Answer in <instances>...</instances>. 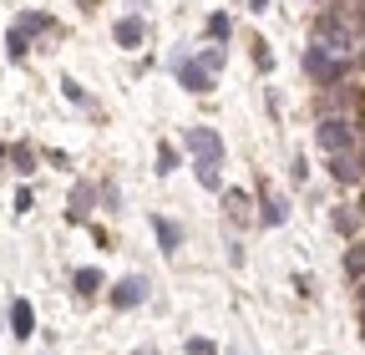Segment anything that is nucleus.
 Listing matches in <instances>:
<instances>
[{"label":"nucleus","instance_id":"1","mask_svg":"<svg viewBox=\"0 0 365 355\" xmlns=\"http://www.w3.org/2000/svg\"><path fill=\"white\" fill-rule=\"evenodd\" d=\"M299 66H304V76H309V81L319 86V92H330V86H340V81L350 76V61H345V56H330L325 46H314V41L304 46Z\"/></svg>","mask_w":365,"mask_h":355},{"label":"nucleus","instance_id":"2","mask_svg":"<svg viewBox=\"0 0 365 355\" xmlns=\"http://www.w3.org/2000/svg\"><path fill=\"white\" fill-rule=\"evenodd\" d=\"M314 148L325 153V158L350 153V148H360V132H355L350 117H319V122H314Z\"/></svg>","mask_w":365,"mask_h":355},{"label":"nucleus","instance_id":"3","mask_svg":"<svg viewBox=\"0 0 365 355\" xmlns=\"http://www.w3.org/2000/svg\"><path fill=\"white\" fill-rule=\"evenodd\" d=\"M148 299H153L148 274H122V279H112V284H107V304L117 309V315H127V309H143Z\"/></svg>","mask_w":365,"mask_h":355},{"label":"nucleus","instance_id":"4","mask_svg":"<svg viewBox=\"0 0 365 355\" xmlns=\"http://www.w3.org/2000/svg\"><path fill=\"white\" fill-rule=\"evenodd\" d=\"M218 203H223V224H228V234L254 229V203H249V188H223V193H218Z\"/></svg>","mask_w":365,"mask_h":355},{"label":"nucleus","instance_id":"5","mask_svg":"<svg viewBox=\"0 0 365 355\" xmlns=\"http://www.w3.org/2000/svg\"><path fill=\"white\" fill-rule=\"evenodd\" d=\"M254 224H259V229H284V224H289V198H279V193H274L269 183H259Z\"/></svg>","mask_w":365,"mask_h":355},{"label":"nucleus","instance_id":"6","mask_svg":"<svg viewBox=\"0 0 365 355\" xmlns=\"http://www.w3.org/2000/svg\"><path fill=\"white\" fill-rule=\"evenodd\" d=\"M91 213H97V183H91V178H71L66 218H71V224H91Z\"/></svg>","mask_w":365,"mask_h":355},{"label":"nucleus","instance_id":"7","mask_svg":"<svg viewBox=\"0 0 365 355\" xmlns=\"http://www.w3.org/2000/svg\"><path fill=\"white\" fill-rule=\"evenodd\" d=\"M325 173L335 178L340 188H355V183H365V153H360V148L335 153V158H325Z\"/></svg>","mask_w":365,"mask_h":355},{"label":"nucleus","instance_id":"8","mask_svg":"<svg viewBox=\"0 0 365 355\" xmlns=\"http://www.w3.org/2000/svg\"><path fill=\"white\" fill-rule=\"evenodd\" d=\"M182 148H188L193 158H213V163H223V132L218 127H182Z\"/></svg>","mask_w":365,"mask_h":355},{"label":"nucleus","instance_id":"9","mask_svg":"<svg viewBox=\"0 0 365 355\" xmlns=\"http://www.w3.org/2000/svg\"><path fill=\"white\" fill-rule=\"evenodd\" d=\"M0 168H11L16 178H31V173L41 168L36 143H26V138H16V143H0Z\"/></svg>","mask_w":365,"mask_h":355},{"label":"nucleus","instance_id":"10","mask_svg":"<svg viewBox=\"0 0 365 355\" xmlns=\"http://www.w3.org/2000/svg\"><path fill=\"white\" fill-rule=\"evenodd\" d=\"M112 41H117L122 51H143V46H148V21L137 16V11L117 16V26H112Z\"/></svg>","mask_w":365,"mask_h":355},{"label":"nucleus","instance_id":"11","mask_svg":"<svg viewBox=\"0 0 365 355\" xmlns=\"http://www.w3.org/2000/svg\"><path fill=\"white\" fill-rule=\"evenodd\" d=\"M148 224H153V239H158V249L173 259V254H182V224L178 218H168V213H148Z\"/></svg>","mask_w":365,"mask_h":355},{"label":"nucleus","instance_id":"12","mask_svg":"<svg viewBox=\"0 0 365 355\" xmlns=\"http://www.w3.org/2000/svg\"><path fill=\"white\" fill-rule=\"evenodd\" d=\"M173 81H178V86H182L188 97H208V92H213V76H208V71H203V66H198L193 56H188V61H182V66L173 71Z\"/></svg>","mask_w":365,"mask_h":355},{"label":"nucleus","instance_id":"13","mask_svg":"<svg viewBox=\"0 0 365 355\" xmlns=\"http://www.w3.org/2000/svg\"><path fill=\"white\" fill-rule=\"evenodd\" d=\"M71 289H76V299H86V304H91L97 294H107V274L97 269V264H86V269H76V274H71Z\"/></svg>","mask_w":365,"mask_h":355},{"label":"nucleus","instance_id":"14","mask_svg":"<svg viewBox=\"0 0 365 355\" xmlns=\"http://www.w3.org/2000/svg\"><path fill=\"white\" fill-rule=\"evenodd\" d=\"M6 315H11V335H16V340H31V335H36V309H31V299L16 294V299L6 304Z\"/></svg>","mask_w":365,"mask_h":355},{"label":"nucleus","instance_id":"15","mask_svg":"<svg viewBox=\"0 0 365 355\" xmlns=\"http://www.w3.org/2000/svg\"><path fill=\"white\" fill-rule=\"evenodd\" d=\"M360 218H365V213H360L355 203H335V208H330V229H335L340 239H355V234H360Z\"/></svg>","mask_w":365,"mask_h":355},{"label":"nucleus","instance_id":"16","mask_svg":"<svg viewBox=\"0 0 365 355\" xmlns=\"http://www.w3.org/2000/svg\"><path fill=\"white\" fill-rule=\"evenodd\" d=\"M193 178H198L203 193H223L228 188L223 183V163H213V158H193Z\"/></svg>","mask_w":365,"mask_h":355},{"label":"nucleus","instance_id":"17","mask_svg":"<svg viewBox=\"0 0 365 355\" xmlns=\"http://www.w3.org/2000/svg\"><path fill=\"white\" fill-rule=\"evenodd\" d=\"M16 26H21L31 41H36V36H61V26L46 16V11H21V16H16Z\"/></svg>","mask_w":365,"mask_h":355},{"label":"nucleus","instance_id":"18","mask_svg":"<svg viewBox=\"0 0 365 355\" xmlns=\"http://www.w3.org/2000/svg\"><path fill=\"white\" fill-rule=\"evenodd\" d=\"M208 41H213V46H228V41H234V16H228V11H208Z\"/></svg>","mask_w":365,"mask_h":355},{"label":"nucleus","instance_id":"19","mask_svg":"<svg viewBox=\"0 0 365 355\" xmlns=\"http://www.w3.org/2000/svg\"><path fill=\"white\" fill-rule=\"evenodd\" d=\"M97 208H107V213H122V208H127L117 178H102V183H97Z\"/></svg>","mask_w":365,"mask_h":355},{"label":"nucleus","instance_id":"20","mask_svg":"<svg viewBox=\"0 0 365 355\" xmlns=\"http://www.w3.org/2000/svg\"><path fill=\"white\" fill-rule=\"evenodd\" d=\"M193 61H198L208 76H218V71L228 66V46H213V41H208V46H198V51H193Z\"/></svg>","mask_w":365,"mask_h":355},{"label":"nucleus","instance_id":"21","mask_svg":"<svg viewBox=\"0 0 365 355\" xmlns=\"http://www.w3.org/2000/svg\"><path fill=\"white\" fill-rule=\"evenodd\" d=\"M61 97L76 107V112H97V102H91V92H86V86L76 81V76H61Z\"/></svg>","mask_w":365,"mask_h":355},{"label":"nucleus","instance_id":"22","mask_svg":"<svg viewBox=\"0 0 365 355\" xmlns=\"http://www.w3.org/2000/svg\"><path fill=\"white\" fill-rule=\"evenodd\" d=\"M178 168H182V148L163 138V143H158V168H153V173H158V178H173Z\"/></svg>","mask_w":365,"mask_h":355},{"label":"nucleus","instance_id":"23","mask_svg":"<svg viewBox=\"0 0 365 355\" xmlns=\"http://www.w3.org/2000/svg\"><path fill=\"white\" fill-rule=\"evenodd\" d=\"M6 56H11L16 66H21V61L31 56V36H26V31H21L16 21H11V31H6Z\"/></svg>","mask_w":365,"mask_h":355},{"label":"nucleus","instance_id":"24","mask_svg":"<svg viewBox=\"0 0 365 355\" xmlns=\"http://www.w3.org/2000/svg\"><path fill=\"white\" fill-rule=\"evenodd\" d=\"M345 279L350 284H365V244H350L345 249Z\"/></svg>","mask_w":365,"mask_h":355},{"label":"nucleus","instance_id":"25","mask_svg":"<svg viewBox=\"0 0 365 355\" xmlns=\"http://www.w3.org/2000/svg\"><path fill=\"white\" fill-rule=\"evenodd\" d=\"M249 51H254V66L269 76V71H274V51H269V41H264V36H249Z\"/></svg>","mask_w":365,"mask_h":355},{"label":"nucleus","instance_id":"26","mask_svg":"<svg viewBox=\"0 0 365 355\" xmlns=\"http://www.w3.org/2000/svg\"><path fill=\"white\" fill-rule=\"evenodd\" d=\"M289 183H294V188H304V183H309V158H304V153H294V158H289Z\"/></svg>","mask_w":365,"mask_h":355},{"label":"nucleus","instance_id":"27","mask_svg":"<svg viewBox=\"0 0 365 355\" xmlns=\"http://www.w3.org/2000/svg\"><path fill=\"white\" fill-rule=\"evenodd\" d=\"M182 355H218V345L208 335H188V340H182Z\"/></svg>","mask_w":365,"mask_h":355},{"label":"nucleus","instance_id":"28","mask_svg":"<svg viewBox=\"0 0 365 355\" xmlns=\"http://www.w3.org/2000/svg\"><path fill=\"white\" fill-rule=\"evenodd\" d=\"M223 249H228V264H234V269H244V239H239V234H228Z\"/></svg>","mask_w":365,"mask_h":355},{"label":"nucleus","instance_id":"29","mask_svg":"<svg viewBox=\"0 0 365 355\" xmlns=\"http://www.w3.org/2000/svg\"><path fill=\"white\" fill-rule=\"evenodd\" d=\"M36 208V193H31V183H21L16 188V213H31Z\"/></svg>","mask_w":365,"mask_h":355},{"label":"nucleus","instance_id":"30","mask_svg":"<svg viewBox=\"0 0 365 355\" xmlns=\"http://www.w3.org/2000/svg\"><path fill=\"white\" fill-rule=\"evenodd\" d=\"M188 56H193V46H168V71H178Z\"/></svg>","mask_w":365,"mask_h":355},{"label":"nucleus","instance_id":"31","mask_svg":"<svg viewBox=\"0 0 365 355\" xmlns=\"http://www.w3.org/2000/svg\"><path fill=\"white\" fill-rule=\"evenodd\" d=\"M294 294L299 299H314V274H294Z\"/></svg>","mask_w":365,"mask_h":355},{"label":"nucleus","instance_id":"32","mask_svg":"<svg viewBox=\"0 0 365 355\" xmlns=\"http://www.w3.org/2000/svg\"><path fill=\"white\" fill-rule=\"evenodd\" d=\"M46 163H51V168H71V158L61 148H46Z\"/></svg>","mask_w":365,"mask_h":355},{"label":"nucleus","instance_id":"33","mask_svg":"<svg viewBox=\"0 0 365 355\" xmlns=\"http://www.w3.org/2000/svg\"><path fill=\"white\" fill-rule=\"evenodd\" d=\"M127 355H163L158 345H137V350H127Z\"/></svg>","mask_w":365,"mask_h":355},{"label":"nucleus","instance_id":"34","mask_svg":"<svg viewBox=\"0 0 365 355\" xmlns=\"http://www.w3.org/2000/svg\"><path fill=\"white\" fill-rule=\"evenodd\" d=\"M249 11H254V16H264V11H269V0H249Z\"/></svg>","mask_w":365,"mask_h":355},{"label":"nucleus","instance_id":"35","mask_svg":"<svg viewBox=\"0 0 365 355\" xmlns=\"http://www.w3.org/2000/svg\"><path fill=\"white\" fill-rule=\"evenodd\" d=\"M127 6H132V11H137V16H143V6H153V0H127Z\"/></svg>","mask_w":365,"mask_h":355},{"label":"nucleus","instance_id":"36","mask_svg":"<svg viewBox=\"0 0 365 355\" xmlns=\"http://www.w3.org/2000/svg\"><path fill=\"white\" fill-rule=\"evenodd\" d=\"M360 330H365V284H360Z\"/></svg>","mask_w":365,"mask_h":355},{"label":"nucleus","instance_id":"37","mask_svg":"<svg viewBox=\"0 0 365 355\" xmlns=\"http://www.w3.org/2000/svg\"><path fill=\"white\" fill-rule=\"evenodd\" d=\"M41 355H51V350H41Z\"/></svg>","mask_w":365,"mask_h":355}]
</instances>
